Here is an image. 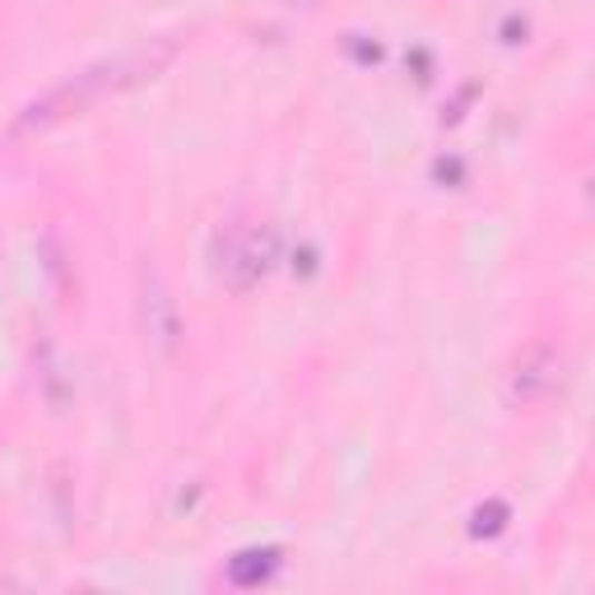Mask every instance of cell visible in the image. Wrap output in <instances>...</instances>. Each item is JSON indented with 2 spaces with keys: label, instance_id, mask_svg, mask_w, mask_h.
<instances>
[{
  "label": "cell",
  "instance_id": "277c9868",
  "mask_svg": "<svg viewBox=\"0 0 595 595\" xmlns=\"http://www.w3.org/2000/svg\"><path fill=\"white\" fill-rule=\"evenodd\" d=\"M145 330H149V340L159 349H172L177 335H182V326H177V307H172V298L163 294V284L153 275H145Z\"/></svg>",
  "mask_w": 595,
  "mask_h": 595
},
{
  "label": "cell",
  "instance_id": "7a4b0ae2",
  "mask_svg": "<svg viewBox=\"0 0 595 595\" xmlns=\"http://www.w3.org/2000/svg\"><path fill=\"white\" fill-rule=\"evenodd\" d=\"M275 261V232L270 228H242L224 251V279L232 289H251Z\"/></svg>",
  "mask_w": 595,
  "mask_h": 595
},
{
  "label": "cell",
  "instance_id": "5b68a950",
  "mask_svg": "<svg viewBox=\"0 0 595 595\" xmlns=\"http://www.w3.org/2000/svg\"><path fill=\"white\" fill-rule=\"evenodd\" d=\"M275 573V549H247L228 563V577L232 586H256V582H266Z\"/></svg>",
  "mask_w": 595,
  "mask_h": 595
},
{
  "label": "cell",
  "instance_id": "8992f818",
  "mask_svg": "<svg viewBox=\"0 0 595 595\" xmlns=\"http://www.w3.org/2000/svg\"><path fill=\"white\" fill-rule=\"evenodd\" d=\"M503 522H507V507H503V503H488V507L475 512V526H470V530H475V535H498Z\"/></svg>",
  "mask_w": 595,
  "mask_h": 595
},
{
  "label": "cell",
  "instance_id": "3957f363",
  "mask_svg": "<svg viewBox=\"0 0 595 595\" xmlns=\"http://www.w3.org/2000/svg\"><path fill=\"white\" fill-rule=\"evenodd\" d=\"M554 386V354L539 345V349H530L522 364H516V373H512V386H507V400L512 405H530V400H539Z\"/></svg>",
  "mask_w": 595,
  "mask_h": 595
},
{
  "label": "cell",
  "instance_id": "6da1fadb",
  "mask_svg": "<svg viewBox=\"0 0 595 595\" xmlns=\"http://www.w3.org/2000/svg\"><path fill=\"white\" fill-rule=\"evenodd\" d=\"M172 61V42H159V47H140V51H126V57H112V61H98L80 75H70L66 85H57L51 93H42L29 112H23L14 121V131L19 136H29V131H47V126H57L75 112H85L93 108V102L102 93H117V89H131L140 80H149L153 70H163Z\"/></svg>",
  "mask_w": 595,
  "mask_h": 595
}]
</instances>
